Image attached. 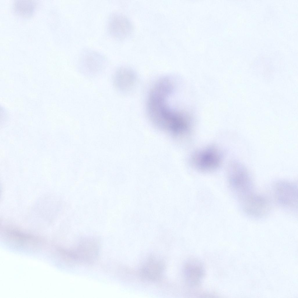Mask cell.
<instances>
[{
  "instance_id": "5",
  "label": "cell",
  "mask_w": 298,
  "mask_h": 298,
  "mask_svg": "<svg viewBox=\"0 0 298 298\" xmlns=\"http://www.w3.org/2000/svg\"><path fill=\"white\" fill-rule=\"evenodd\" d=\"M110 34L118 39H123L129 36L133 31V26L130 20L122 14H112L108 22Z\"/></svg>"
},
{
  "instance_id": "1",
  "label": "cell",
  "mask_w": 298,
  "mask_h": 298,
  "mask_svg": "<svg viewBox=\"0 0 298 298\" xmlns=\"http://www.w3.org/2000/svg\"><path fill=\"white\" fill-rule=\"evenodd\" d=\"M229 173L230 186L239 200L254 192L251 175L244 165L237 161L232 162Z\"/></svg>"
},
{
  "instance_id": "2",
  "label": "cell",
  "mask_w": 298,
  "mask_h": 298,
  "mask_svg": "<svg viewBox=\"0 0 298 298\" xmlns=\"http://www.w3.org/2000/svg\"><path fill=\"white\" fill-rule=\"evenodd\" d=\"M274 199L283 208L290 212L297 211V184L292 182L280 180L273 187Z\"/></svg>"
},
{
  "instance_id": "6",
  "label": "cell",
  "mask_w": 298,
  "mask_h": 298,
  "mask_svg": "<svg viewBox=\"0 0 298 298\" xmlns=\"http://www.w3.org/2000/svg\"><path fill=\"white\" fill-rule=\"evenodd\" d=\"M113 83L119 91H128L134 85L136 77L134 72L127 67H121L116 72L113 77Z\"/></svg>"
},
{
  "instance_id": "4",
  "label": "cell",
  "mask_w": 298,
  "mask_h": 298,
  "mask_svg": "<svg viewBox=\"0 0 298 298\" xmlns=\"http://www.w3.org/2000/svg\"><path fill=\"white\" fill-rule=\"evenodd\" d=\"M191 159L193 164L199 169L209 170L214 169L219 165L221 156L215 147H211L195 153Z\"/></svg>"
},
{
  "instance_id": "3",
  "label": "cell",
  "mask_w": 298,
  "mask_h": 298,
  "mask_svg": "<svg viewBox=\"0 0 298 298\" xmlns=\"http://www.w3.org/2000/svg\"><path fill=\"white\" fill-rule=\"evenodd\" d=\"M242 210L247 216L256 219H260L270 212L272 205L270 200L264 195L254 192L240 201Z\"/></svg>"
},
{
  "instance_id": "8",
  "label": "cell",
  "mask_w": 298,
  "mask_h": 298,
  "mask_svg": "<svg viewBox=\"0 0 298 298\" xmlns=\"http://www.w3.org/2000/svg\"><path fill=\"white\" fill-rule=\"evenodd\" d=\"M94 58V57H93ZM89 57L84 61L83 71L84 73L89 76H95L103 69V63L101 59L95 56L94 58Z\"/></svg>"
},
{
  "instance_id": "9",
  "label": "cell",
  "mask_w": 298,
  "mask_h": 298,
  "mask_svg": "<svg viewBox=\"0 0 298 298\" xmlns=\"http://www.w3.org/2000/svg\"><path fill=\"white\" fill-rule=\"evenodd\" d=\"M36 8V3L33 1H17L14 4V9L17 14L27 17L33 14Z\"/></svg>"
},
{
  "instance_id": "7",
  "label": "cell",
  "mask_w": 298,
  "mask_h": 298,
  "mask_svg": "<svg viewBox=\"0 0 298 298\" xmlns=\"http://www.w3.org/2000/svg\"><path fill=\"white\" fill-rule=\"evenodd\" d=\"M185 272L186 279L192 285L198 284L203 275L201 265L196 261L190 262L185 266Z\"/></svg>"
},
{
  "instance_id": "10",
  "label": "cell",
  "mask_w": 298,
  "mask_h": 298,
  "mask_svg": "<svg viewBox=\"0 0 298 298\" xmlns=\"http://www.w3.org/2000/svg\"><path fill=\"white\" fill-rule=\"evenodd\" d=\"M146 265L143 270V275L149 279H157L162 270V267L160 263L150 262Z\"/></svg>"
}]
</instances>
